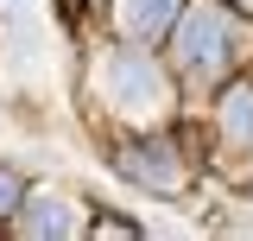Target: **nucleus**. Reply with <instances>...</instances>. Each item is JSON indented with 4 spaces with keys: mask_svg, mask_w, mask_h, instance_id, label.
<instances>
[{
    "mask_svg": "<svg viewBox=\"0 0 253 241\" xmlns=\"http://www.w3.org/2000/svg\"><path fill=\"white\" fill-rule=\"evenodd\" d=\"M221 133L228 140H253V89H234L221 102Z\"/></svg>",
    "mask_w": 253,
    "mask_h": 241,
    "instance_id": "obj_7",
    "label": "nucleus"
},
{
    "mask_svg": "<svg viewBox=\"0 0 253 241\" xmlns=\"http://www.w3.org/2000/svg\"><path fill=\"white\" fill-rule=\"evenodd\" d=\"M171 19H177V0H121V32L133 38H158Z\"/></svg>",
    "mask_w": 253,
    "mask_h": 241,
    "instance_id": "obj_4",
    "label": "nucleus"
},
{
    "mask_svg": "<svg viewBox=\"0 0 253 241\" xmlns=\"http://www.w3.org/2000/svg\"><path fill=\"white\" fill-rule=\"evenodd\" d=\"M19 203V184H13V172H0V210H13Z\"/></svg>",
    "mask_w": 253,
    "mask_h": 241,
    "instance_id": "obj_8",
    "label": "nucleus"
},
{
    "mask_svg": "<svg viewBox=\"0 0 253 241\" xmlns=\"http://www.w3.org/2000/svg\"><path fill=\"white\" fill-rule=\"evenodd\" d=\"M177 58H184V70H221L228 63V19H221L215 6H196L184 19V32H177Z\"/></svg>",
    "mask_w": 253,
    "mask_h": 241,
    "instance_id": "obj_2",
    "label": "nucleus"
},
{
    "mask_svg": "<svg viewBox=\"0 0 253 241\" xmlns=\"http://www.w3.org/2000/svg\"><path fill=\"white\" fill-rule=\"evenodd\" d=\"M101 95L114 102V115L126 120H158L171 108V83L158 76V63L146 51H121V58L101 63Z\"/></svg>",
    "mask_w": 253,
    "mask_h": 241,
    "instance_id": "obj_1",
    "label": "nucleus"
},
{
    "mask_svg": "<svg viewBox=\"0 0 253 241\" xmlns=\"http://www.w3.org/2000/svg\"><path fill=\"white\" fill-rule=\"evenodd\" d=\"M19 222H26V235H70L76 229V210H70L63 190H38L26 210H19Z\"/></svg>",
    "mask_w": 253,
    "mask_h": 241,
    "instance_id": "obj_3",
    "label": "nucleus"
},
{
    "mask_svg": "<svg viewBox=\"0 0 253 241\" xmlns=\"http://www.w3.org/2000/svg\"><path fill=\"white\" fill-rule=\"evenodd\" d=\"M6 63H13V70H38V63H44V26H38V19H13Z\"/></svg>",
    "mask_w": 253,
    "mask_h": 241,
    "instance_id": "obj_6",
    "label": "nucleus"
},
{
    "mask_svg": "<svg viewBox=\"0 0 253 241\" xmlns=\"http://www.w3.org/2000/svg\"><path fill=\"white\" fill-rule=\"evenodd\" d=\"M126 172H133L139 184H158V190H177V184H184V165H177L165 146H139L133 159H126Z\"/></svg>",
    "mask_w": 253,
    "mask_h": 241,
    "instance_id": "obj_5",
    "label": "nucleus"
}]
</instances>
